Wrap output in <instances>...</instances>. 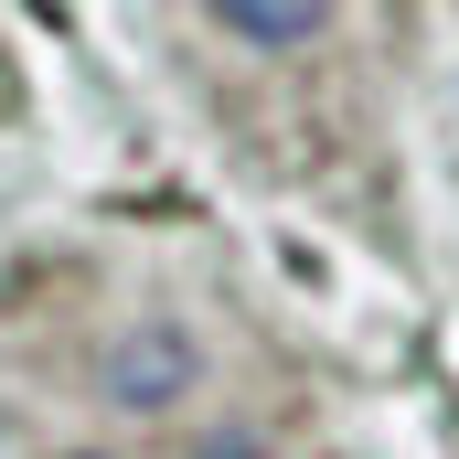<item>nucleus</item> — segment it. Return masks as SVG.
I'll list each match as a JSON object with an SVG mask.
<instances>
[{
	"label": "nucleus",
	"instance_id": "1",
	"mask_svg": "<svg viewBox=\"0 0 459 459\" xmlns=\"http://www.w3.org/2000/svg\"><path fill=\"white\" fill-rule=\"evenodd\" d=\"M214 22H225V32H256V43H310V32H321L310 0H225Z\"/></svg>",
	"mask_w": 459,
	"mask_h": 459
},
{
	"label": "nucleus",
	"instance_id": "2",
	"mask_svg": "<svg viewBox=\"0 0 459 459\" xmlns=\"http://www.w3.org/2000/svg\"><path fill=\"white\" fill-rule=\"evenodd\" d=\"M108 374H128V385H117L128 406H160V395H171L160 374H182V342H150V352H128V363H108Z\"/></svg>",
	"mask_w": 459,
	"mask_h": 459
}]
</instances>
